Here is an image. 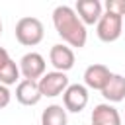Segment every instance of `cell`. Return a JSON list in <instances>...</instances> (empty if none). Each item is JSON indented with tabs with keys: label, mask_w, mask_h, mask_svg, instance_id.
Returning <instances> with one entry per match:
<instances>
[{
	"label": "cell",
	"mask_w": 125,
	"mask_h": 125,
	"mask_svg": "<svg viewBox=\"0 0 125 125\" xmlns=\"http://www.w3.org/2000/svg\"><path fill=\"white\" fill-rule=\"evenodd\" d=\"M111 76H113V72H109V68L105 64H90L84 70V84H86V88L102 92Z\"/></svg>",
	"instance_id": "ba28073f"
},
{
	"label": "cell",
	"mask_w": 125,
	"mask_h": 125,
	"mask_svg": "<svg viewBox=\"0 0 125 125\" xmlns=\"http://www.w3.org/2000/svg\"><path fill=\"white\" fill-rule=\"evenodd\" d=\"M96 33H98L100 41H104V43L117 41L123 33V18L113 12H104L100 21L96 23Z\"/></svg>",
	"instance_id": "3957f363"
},
{
	"label": "cell",
	"mask_w": 125,
	"mask_h": 125,
	"mask_svg": "<svg viewBox=\"0 0 125 125\" xmlns=\"http://www.w3.org/2000/svg\"><path fill=\"white\" fill-rule=\"evenodd\" d=\"M78 18L82 20L84 25H94L100 21L102 14H104V6L100 0H78L74 6Z\"/></svg>",
	"instance_id": "9c48e42d"
},
{
	"label": "cell",
	"mask_w": 125,
	"mask_h": 125,
	"mask_svg": "<svg viewBox=\"0 0 125 125\" xmlns=\"http://www.w3.org/2000/svg\"><path fill=\"white\" fill-rule=\"evenodd\" d=\"M45 70H47V62L43 59V55L31 51V53H25L21 59H20V74L23 76V80H41L45 76Z\"/></svg>",
	"instance_id": "277c9868"
},
{
	"label": "cell",
	"mask_w": 125,
	"mask_h": 125,
	"mask_svg": "<svg viewBox=\"0 0 125 125\" xmlns=\"http://www.w3.org/2000/svg\"><path fill=\"white\" fill-rule=\"evenodd\" d=\"M16 82H20V66L16 64V61L10 59V61L0 68V84L12 86V84H16Z\"/></svg>",
	"instance_id": "5bb4252c"
},
{
	"label": "cell",
	"mask_w": 125,
	"mask_h": 125,
	"mask_svg": "<svg viewBox=\"0 0 125 125\" xmlns=\"http://www.w3.org/2000/svg\"><path fill=\"white\" fill-rule=\"evenodd\" d=\"M8 61H10V55H8V51H6L4 47H0V68H2V66H4Z\"/></svg>",
	"instance_id": "e0dca14e"
},
{
	"label": "cell",
	"mask_w": 125,
	"mask_h": 125,
	"mask_svg": "<svg viewBox=\"0 0 125 125\" xmlns=\"http://www.w3.org/2000/svg\"><path fill=\"white\" fill-rule=\"evenodd\" d=\"M62 105L70 113H80L88 105V88L84 84H70L62 94Z\"/></svg>",
	"instance_id": "8992f818"
},
{
	"label": "cell",
	"mask_w": 125,
	"mask_h": 125,
	"mask_svg": "<svg viewBox=\"0 0 125 125\" xmlns=\"http://www.w3.org/2000/svg\"><path fill=\"white\" fill-rule=\"evenodd\" d=\"M0 35H2V21H0Z\"/></svg>",
	"instance_id": "ac0fdd59"
},
{
	"label": "cell",
	"mask_w": 125,
	"mask_h": 125,
	"mask_svg": "<svg viewBox=\"0 0 125 125\" xmlns=\"http://www.w3.org/2000/svg\"><path fill=\"white\" fill-rule=\"evenodd\" d=\"M92 125H121V115L111 104H98L92 109Z\"/></svg>",
	"instance_id": "8fae6325"
},
{
	"label": "cell",
	"mask_w": 125,
	"mask_h": 125,
	"mask_svg": "<svg viewBox=\"0 0 125 125\" xmlns=\"http://www.w3.org/2000/svg\"><path fill=\"white\" fill-rule=\"evenodd\" d=\"M66 123H68V117H66L64 105L51 104L41 113V125H66Z\"/></svg>",
	"instance_id": "4fadbf2b"
},
{
	"label": "cell",
	"mask_w": 125,
	"mask_h": 125,
	"mask_svg": "<svg viewBox=\"0 0 125 125\" xmlns=\"http://www.w3.org/2000/svg\"><path fill=\"white\" fill-rule=\"evenodd\" d=\"M68 76L66 72H45V76L39 80V90L43 94V98H57L61 94H64V90L68 88Z\"/></svg>",
	"instance_id": "5b68a950"
},
{
	"label": "cell",
	"mask_w": 125,
	"mask_h": 125,
	"mask_svg": "<svg viewBox=\"0 0 125 125\" xmlns=\"http://www.w3.org/2000/svg\"><path fill=\"white\" fill-rule=\"evenodd\" d=\"M53 25L57 29V33L61 35V39L68 45V47H78L82 49L86 45L88 39V31L86 25L82 23V20L78 18L76 10L61 4L53 10Z\"/></svg>",
	"instance_id": "6da1fadb"
},
{
	"label": "cell",
	"mask_w": 125,
	"mask_h": 125,
	"mask_svg": "<svg viewBox=\"0 0 125 125\" xmlns=\"http://www.w3.org/2000/svg\"><path fill=\"white\" fill-rule=\"evenodd\" d=\"M49 61H51V64L55 66V70L66 72V70H70V68L74 66L76 57H74V51H72L66 43H57V45H53L51 51H49Z\"/></svg>",
	"instance_id": "52a82bcc"
},
{
	"label": "cell",
	"mask_w": 125,
	"mask_h": 125,
	"mask_svg": "<svg viewBox=\"0 0 125 125\" xmlns=\"http://www.w3.org/2000/svg\"><path fill=\"white\" fill-rule=\"evenodd\" d=\"M10 100H12V92L8 90V86L0 84V109H4L10 104Z\"/></svg>",
	"instance_id": "2e32d148"
},
{
	"label": "cell",
	"mask_w": 125,
	"mask_h": 125,
	"mask_svg": "<svg viewBox=\"0 0 125 125\" xmlns=\"http://www.w3.org/2000/svg\"><path fill=\"white\" fill-rule=\"evenodd\" d=\"M45 37V27L41 23V20L25 16L21 20H18L16 23V39L20 45L23 47H35L43 41Z\"/></svg>",
	"instance_id": "7a4b0ae2"
},
{
	"label": "cell",
	"mask_w": 125,
	"mask_h": 125,
	"mask_svg": "<svg viewBox=\"0 0 125 125\" xmlns=\"http://www.w3.org/2000/svg\"><path fill=\"white\" fill-rule=\"evenodd\" d=\"M105 12H113L117 16H125V0H107L105 2Z\"/></svg>",
	"instance_id": "9a60e30c"
},
{
	"label": "cell",
	"mask_w": 125,
	"mask_h": 125,
	"mask_svg": "<svg viewBox=\"0 0 125 125\" xmlns=\"http://www.w3.org/2000/svg\"><path fill=\"white\" fill-rule=\"evenodd\" d=\"M43 98L37 80H20L16 86V100L21 105H35Z\"/></svg>",
	"instance_id": "30bf717a"
},
{
	"label": "cell",
	"mask_w": 125,
	"mask_h": 125,
	"mask_svg": "<svg viewBox=\"0 0 125 125\" xmlns=\"http://www.w3.org/2000/svg\"><path fill=\"white\" fill-rule=\"evenodd\" d=\"M102 96L107 100V104H117L125 100V78L121 74H113L105 88L102 90Z\"/></svg>",
	"instance_id": "7c38bea8"
}]
</instances>
